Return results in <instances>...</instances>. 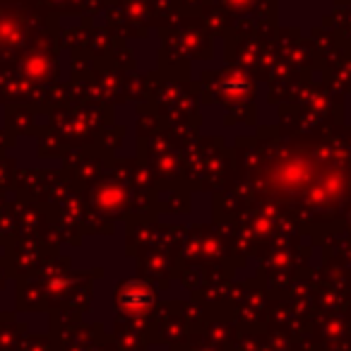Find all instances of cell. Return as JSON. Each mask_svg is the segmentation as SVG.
<instances>
[{
	"mask_svg": "<svg viewBox=\"0 0 351 351\" xmlns=\"http://www.w3.org/2000/svg\"><path fill=\"white\" fill-rule=\"evenodd\" d=\"M154 296H152V289L142 282H128L123 284V289L118 291V306L125 308V311H145L152 306Z\"/></svg>",
	"mask_w": 351,
	"mask_h": 351,
	"instance_id": "cell-1",
	"label": "cell"
}]
</instances>
